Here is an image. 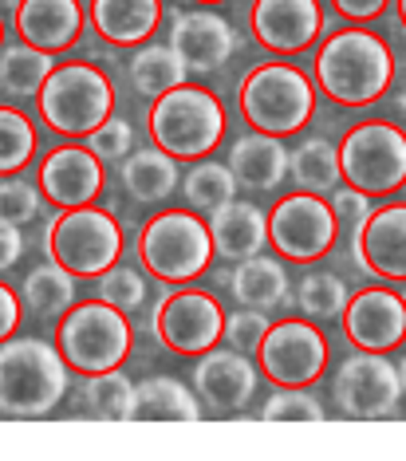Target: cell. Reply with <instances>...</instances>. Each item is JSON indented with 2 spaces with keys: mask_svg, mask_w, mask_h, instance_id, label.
I'll use <instances>...</instances> for the list:
<instances>
[{
  "mask_svg": "<svg viewBox=\"0 0 406 461\" xmlns=\"http://www.w3.org/2000/svg\"><path fill=\"white\" fill-rule=\"evenodd\" d=\"M311 83L336 107H371L394 83V51L367 24L336 28L320 40L311 59Z\"/></svg>",
  "mask_w": 406,
  "mask_h": 461,
  "instance_id": "cell-1",
  "label": "cell"
},
{
  "mask_svg": "<svg viewBox=\"0 0 406 461\" xmlns=\"http://www.w3.org/2000/svg\"><path fill=\"white\" fill-rule=\"evenodd\" d=\"M134 260L142 272L162 285H194L197 276L213 268V237L210 221L190 205H170L158 209L142 221L139 237H134Z\"/></svg>",
  "mask_w": 406,
  "mask_h": 461,
  "instance_id": "cell-2",
  "label": "cell"
},
{
  "mask_svg": "<svg viewBox=\"0 0 406 461\" xmlns=\"http://www.w3.org/2000/svg\"><path fill=\"white\" fill-rule=\"evenodd\" d=\"M71 366L56 343L36 335H8L0 343V414L48 418L64 402Z\"/></svg>",
  "mask_w": 406,
  "mask_h": 461,
  "instance_id": "cell-3",
  "label": "cell"
},
{
  "mask_svg": "<svg viewBox=\"0 0 406 461\" xmlns=\"http://www.w3.org/2000/svg\"><path fill=\"white\" fill-rule=\"evenodd\" d=\"M147 134L150 142L166 150L178 162H197L210 158L229 134V114L225 103L217 99L205 83H178L174 91L150 99L147 111Z\"/></svg>",
  "mask_w": 406,
  "mask_h": 461,
  "instance_id": "cell-4",
  "label": "cell"
},
{
  "mask_svg": "<svg viewBox=\"0 0 406 461\" xmlns=\"http://www.w3.org/2000/svg\"><path fill=\"white\" fill-rule=\"evenodd\" d=\"M237 111L245 127L293 139L316 119V83L304 68L288 59H265L248 68L237 83Z\"/></svg>",
  "mask_w": 406,
  "mask_h": 461,
  "instance_id": "cell-5",
  "label": "cell"
},
{
  "mask_svg": "<svg viewBox=\"0 0 406 461\" xmlns=\"http://www.w3.org/2000/svg\"><path fill=\"white\" fill-rule=\"evenodd\" d=\"M114 83L91 59H68L48 71L44 87L36 91V114L48 131L64 139H87L103 119L114 114Z\"/></svg>",
  "mask_w": 406,
  "mask_h": 461,
  "instance_id": "cell-6",
  "label": "cell"
},
{
  "mask_svg": "<svg viewBox=\"0 0 406 461\" xmlns=\"http://www.w3.org/2000/svg\"><path fill=\"white\" fill-rule=\"evenodd\" d=\"M56 348L68 359L71 371L83 379L99 371H114L131 359L134 351V328L127 312L107 303L103 296L76 300L56 323Z\"/></svg>",
  "mask_w": 406,
  "mask_h": 461,
  "instance_id": "cell-7",
  "label": "cell"
},
{
  "mask_svg": "<svg viewBox=\"0 0 406 461\" xmlns=\"http://www.w3.org/2000/svg\"><path fill=\"white\" fill-rule=\"evenodd\" d=\"M122 225L103 205L59 209L44 229V257L64 265L76 280H99L122 260Z\"/></svg>",
  "mask_w": 406,
  "mask_h": 461,
  "instance_id": "cell-8",
  "label": "cell"
},
{
  "mask_svg": "<svg viewBox=\"0 0 406 461\" xmlns=\"http://www.w3.org/2000/svg\"><path fill=\"white\" fill-rule=\"evenodd\" d=\"M343 182L367 197H391L406 185V131L391 119H359L339 139Z\"/></svg>",
  "mask_w": 406,
  "mask_h": 461,
  "instance_id": "cell-9",
  "label": "cell"
},
{
  "mask_svg": "<svg viewBox=\"0 0 406 461\" xmlns=\"http://www.w3.org/2000/svg\"><path fill=\"white\" fill-rule=\"evenodd\" d=\"M331 343L308 316H284L268 323L253 348V363L260 379L273 386H316L328 371Z\"/></svg>",
  "mask_w": 406,
  "mask_h": 461,
  "instance_id": "cell-10",
  "label": "cell"
},
{
  "mask_svg": "<svg viewBox=\"0 0 406 461\" xmlns=\"http://www.w3.org/2000/svg\"><path fill=\"white\" fill-rule=\"evenodd\" d=\"M150 331L162 351L182 355V359H197L210 348H217L225 335V308L213 292L174 285L162 292L150 312Z\"/></svg>",
  "mask_w": 406,
  "mask_h": 461,
  "instance_id": "cell-11",
  "label": "cell"
},
{
  "mask_svg": "<svg viewBox=\"0 0 406 461\" xmlns=\"http://www.w3.org/2000/svg\"><path fill=\"white\" fill-rule=\"evenodd\" d=\"M339 245V217L324 194H284L268 209V249L293 265H316Z\"/></svg>",
  "mask_w": 406,
  "mask_h": 461,
  "instance_id": "cell-12",
  "label": "cell"
},
{
  "mask_svg": "<svg viewBox=\"0 0 406 461\" xmlns=\"http://www.w3.org/2000/svg\"><path fill=\"white\" fill-rule=\"evenodd\" d=\"M331 402L343 418L356 422H383V418H399L402 406V383L399 363L387 359L383 351H356L339 363L336 379H331Z\"/></svg>",
  "mask_w": 406,
  "mask_h": 461,
  "instance_id": "cell-13",
  "label": "cell"
},
{
  "mask_svg": "<svg viewBox=\"0 0 406 461\" xmlns=\"http://www.w3.org/2000/svg\"><path fill=\"white\" fill-rule=\"evenodd\" d=\"M194 394L202 402V414L210 418H241L245 406L257 398L260 371L248 351L237 348H210L194 359Z\"/></svg>",
  "mask_w": 406,
  "mask_h": 461,
  "instance_id": "cell-14",
  "label": "cell"
},
{
  "mask_svg": "<svg viewBox=\"0 0 406 461\" xmlns=\"http://www.w3.org/2000/svg\"><path fill=\"white\" fill-rule=\"evenodd\" d=\"M166 44L182 56V64L190 76H213L221 71L229 59L241 48V32L225 13L205 5L194 8H178L170 13V32H166Z\"/></svg>",
  "mask_w": 406,
  "mask_h": 461,
  "instance_id": "cell-15",
  "label": "cell"
},
{
  "mask_svg": "<svg viewBox=\"0 0 406 461\" xmlns=\"http://www.w3.org/2000/svg\"><path fill=\"white\" fill-rule=\"evenodd\" d=\"M328 13L320 0H253L248 32L268 56H304L324 40Z\"/></svg>",
  "mask_w": 406,
  "mask_h": 461,
  "instance_id": "cell-16",
  "label": "cell"
},
{
  "mask_svg": "<svg viewBox=\"0 0 406 461\" xmlns=\"http://www.w3.org/2000/svg\"><path fill=\"white\" fill-rule=\"evenodd\" d=\"M351 260L383 285H406V202H383L351 225Z\"/></svg>",
  "mask_w": 406,
  "mask_h": 461,
  "instance_id": "cell-17",
  "label": "cell"
},
{
  "mask_svg": "<svg viewBox=\"0 0 406 461\" xmlns=\"http://www.w3.org/2000/svg\"><path fill=\"white\" fill-rule=\"evenodd\" d=\"M343 339L356 351H383L391 355L394 348L406 343V303L402 292L387 285L359 288L356 296H347V308L339 316Z\"/></svg>",
  "mask_w": 406,
  "mask_h": 461,
  "instance_id": "cell-18",
  "label": "cell"
},
{
  "mask_svg": "<svg viewBox=\"0 0 406 461\" xmlns=\"http://www.w3.org/2000/svg\"><path fill=\"white\" fill-rule=\"evenodd\" d=\"M40 194L56 209H76V205H95L107 185V162L91 150L87 142H64L48 150L40 162Z\"/></svg>",
  "mask_w": 406,
  "mask_h": 461,
  "instance_id": "cell-19",
  "label": "cell"
},
{
  "mask_svg": "<svg viewBox=\"0 0 406 461\" xmlns=\"http://www.w3.org/2000/svg\"><path fill=\"white\" fill-rule=\"evenodd\" d=\"M13 24L24 44L59 56L79 44L83 28H87V8L79 0H24L13 13Z\"/></svg>",
  "mask_w": 406,
  "mask_h": 461,
  "instance_id": "cell-20",
  "label": "cell"
},
{
  "mask_svg": "<svg viewBox=\"0 0 406 461\" xmlns=\"http://www.w3.org/2000/svg\"><path fill=\"white\" fill-rule=\"evenodd\" d=\"M229 170L248 194H276L288 182V146L276 134L248 127L229 142Z\"/></svg>",
  "mask_w": 406,
  "mask_h": 461,
  "instance_id": "cell-21",
  "label": "cell"
},
{
  "mask_svg": "<svg viewBox=\"0 0 406 461\" xmlns=\"http://www.w3.org/2000/svg\"><path fill=\"white\" fill-rule=\"evenodd\" d=\"M162 0H91L87 24L103 44L111 48H139L154 40L162 28Z\"/></svg>",
  "mask_w": 406,
  "mask_h": 461,
  "instance_id": "cell-22",
  "label": "cell"
},
{
  "mask_svg": "<svg viewBox=\"0 0 406 461\" xmlns=\"http://www.w3.org/2000/svg\"><path fill=\"white\" fill-rule=\"evenodd\" d=\"M225 288L241 308H257V312L284 308L293 300V276H288L284 257L276 253H257L237 260L225 272Z\"/></svg>",
  "mask_w": 406,
  "mask_h": 461,
  "instance_id": "cell-23",
  "label": "cell"
},
{
  "mask_svg": "<svg viewBox=\"0 0 406 461\" xmlns=\"http://www.w3.org/2000/svg\"><path fill=\"white\" fill-rule=\"evenodd\" d=\"M210 237H213V253L237 265L245 257L265 253L268 245V213L248 197H233L221 209H213L210 217Z\"/></svg>",
  "mask_w": 406,
  "mask_h": 461,
  "instance_id": "cell-24",
  "label": "cell"
},
{
  "mask_svg": "<svg viewBox=\"0 0 406 461\" xmlns=\"http://www.w3.org/2000/svg\"><path fill=\"white\" fill-rule=\"evenodd\" d=\"M119 182L127 190L131 202L139 205H166L174 197V190L182 185V162L170 158L158 146H142V150H131L119 166Z\"/></svg>",
  "mask_w": 406,
  "mask_h": 461,
  "instance_id": "cell-25",
  "label": "cell"
},
{
  "mask_svg": "<svg viewBox=\"0 0 406 461\" xmlns=\"http://www.w3.org/2000/svg\"><path fill=\"white\" fill-rule=\"evenodd\" d=\"M202 402L174 375H150L134 386V422H197Z\"/></svg>",
  "mask_w": 406,
  "mask_h": 461,
  "instance_id": "cell-26",
  "label": "cell"
},
{
  "mask_svg": "<svg viewBox=\"0 0 406 461\" xmlns=\"http://www.w3.org/2000/svg\"><path fill=\"white\" fill-rule=\"evenodd\" d=\"M288 177H293L296 190L328 197L343 182L339 142H331L328 134H308L296 146H288Z\"/></svg>",
  "mask_w": 406,
  "mask_h": 461,
  "instance_id": "cell-27",
  "label": "cell"
},
{
  "mask_svg": "<svg viewBox=\"0 0 406 461\" xmlns=\"http://www.w3.org/2000/svg\"><path fill=\"white\" fill-rule=\"evenodd\" d=\"M127 79H131V87L139 99H158L166 91L178 87V83L190 79V71H185L182 56L170 44H150L147 40V44H139L131 51Z\"/></svg>",
  "mask_w": 406,
  "mask_h": 461,
  "instance_id": "cell-28",
  "label": "cell"
},
{
  "mask_svg": "<svg viewBox=\"0 0 406 461\" xmlns=\"http://www.w3.org/2000/svg\"><path fill=\"white\" fill-rule=\"evenodd\" d=\"M79 296V280L71 276L64 265H56V260H44V265H36L32 272L24 276V285H20V300H24V308H32L36 316H64V312L76 303Z\"/></svg>",
  "mask_w": 406,
  "mask_h": 461,
  "instance_id": "cell-29",
  "label": "cell"
},
{
  "mask_svg": "<svg viewBox=\"0 0 406 461\" xmlns=\"http://www.w3.org/2000/svg\"><path fill=\"white\" fill-rule=\"evenodd\" d=\"M178 190L185 197V205L210 217L213 209H221L225 202H233L241 185H237V177H233V170H229V162L197 158V162H190V170L182 174Z\"/></svg>",
  "mask_w": 406,
  "mask_h": 461,
  "instance_id": "cell-30",
  "label": "cell"
},
{
  "mask_svg": "<svg viewBox=\"0 0 406 461\" xmlns=\"http://www.w3.org/2000/svg\"><path fill=\"white\" fill-rule=\"evenodd\" d=\"M51 68H56V56L44 48L24 44V40L0 48V83H5V91L16 99H36V91L44 87Z\"/></svg>",
  "mask_w": 406,
  "mask_h": 461,
  "instance_id": "cell-31",
  "label": "cell"
},
{
  "mask_svg": "<svg viewBox=\"0 0 406 461\" xmlns=\"http://www.w3.org/2000/svg\"><path fill=\"white\" fill-rule=\"evenodd\" d=\"M347 285H343V276L339 272H331V268H311L300 276V285H296V308H300V316H308V320H316V323H328V320H339L343 316V308H347Z\"/></svg>",
  "mask_w": 406,
  "mask_h": 461,
  "instance_id": "cell-32",
  "label": "cell"
},
{
  "mask_svg": "<svg viewBox=\"0 0 406 461\" xmlns=\"http://www.w3.org/2000/svg\"><path fill=\"white\" fill-rule=\"evenodd\" d=\"M83 402H87L91 418L127 422V418H134V383L119 371V366H114V371L87 375V383H83Z\"/></svg>",
  "mask_w": 406,
  "mask_h": 461,
  "instance_id": "cell-33",
  "label": "cell"
},
{
  "mask_svg": "<svg viewBox=\"0 0 406 461\" xmlns=\"http://www.w3.org/2000/svg\"><path fill=\"white\" fill-rule=\"evenodd\" d=\"M40 150V134L20 107H5L0 103V177L20 174Z\"/></svg>",
  "mask_w": 406,
  "mask_h": 461,
  "instance_id": "cell-34",
  "label": "cell"
},
{
  "mask_svg": "<svg viewBox=\"0 0 406 461\" xmlns=\"http://www.w3.org/2000/svg\"><path fill=\"white\" fill-rule=\"evenodd\" d=\"M260 418L265 422H324L328 411L311 386H276L273 394L260 402Z\"/></svg>",
  "mask_w": 406,
  "mask_h": 461,
  "instance_id": "cell-35",
  "label": "cell"
},
{
  "mask_svg": "<svg viewBox=\"0 0 406 461\" xmlns=\"http://www.w3.org/2000/svg\"><path fill=\"white\" fill-rule=\"evenodd\" d=\"M99 296L114 303V308H122L131 316V312H139L142 303H147V276H142V265H111L107 272L99 276Z\"/></svg>",
  "mask_w": 406,
  "mask_h": 461,
  "instance_id": "cell-36",
  "label": "cell"
},
{
  "mask_svg": "<svg viewBox=\"0 0 406 461\" xmlns=\"http://www.w3.org/2000/svg\"><path fill=\"white\" fill-rule=\"evenodd\" d=\"M40 209H44V194H40V185L24 182L20 174H8L5 182H0V213L8 217V221L16 225H28L40 217Z\"/></svg>",
  "mask_w": 406,
  "mask_h": 461,
  "instance_id": "cell-37",
  "label": "cell"
},
{
  "mask_svg": "<svg viewBox=\"0 0 406 461\" xmlns=\"http://www.w3.org/2000/svg\"><path fill=\"white\" fill-rule=\"evenodd\" d=\"M83 142H87L103 162H122L134 150V127L127 119H119V114H111V119H103Z\"/></svg>",
  "mask_w": 406,
  "mask_h": 461,
  "instance_id": "cell-38",
  "label": "cell"
},
{
  "mask_svg": "<svg viewBox=\"0 0 406 461\" xmlns=\"http://www.w3.org/2000/svg\"><path fill=\"white\" fill-rule=\"evenodd\" d=\"M265 328H268V312L241 308V303H237V312H225V335H221V339L229 343V348L253 355V348L260 343Z\"/></svg>",
  "mask_w": 406,
  "mask_h": 461,
  "instance_id": "cell-39",
  "label": "cell"
},
{
  "mask_svg": "<svg viewBox=\"0 0 406 461\" xmlns=\"http://www.w3.org/2000/svg\"><path fill=\"white\" fill-rule=\"evenodd\" d=\"M371 202H374V197H367L363 190H356V185H347V182H339L336 190H331V209H336L339 225H359L363 217L374 209Z\"/></svg>",
  "mask_w": 406,
  "mask_h": 461,
  "instance_id": "cell-40",
  "label": "cell"
},
{
  "mask_svg": "<svg viewBox=\"0 0 406 461\" xmlns=\"http://www.w3.org/2000/svg\"><path fill=\"white\" fill-rule=\"evenodd\" d=\"M331 8H336V16L351 20V24H371V20L387 16L391 0H331Z\"/></svg>",
  "mask_w": 406,
  "mask_h": 461,
  "instance_id": "cell-41",
  "label": "cell"
},
{
  "mask_svg": "<svg viewBox=\"0 0 406 461\" xmlns=\"http://www.w3.org/2000/svg\"><path fill=\"white\" fill-rule=\"evenodd\" d=\"M20 323H24V300L16 296V288H8L5 280H0V343H5L8 335H16Z\"/></svg>",
  "mask_w": 406,
  "mask_h": 461,
  "instance_id": "cell-42",
  "label": "cell"
},
{
  "mask_svg": "<svg viewBox=\"0 0 406 461\" xmlns=\"http://www.w3.org/2000/svg\"><path fill=\"white\" fill-rule=\"evenodd\" d=\"M20 257H24V233H20L16 221H8V217L0 213V272H8Z\"/></svg>",
  "mask_w": 406,
  "mask_h": 461,
  "instance_id": "cell-43",
  "label": "cell"
},
{
  "mask_svg": "<svg viewBox=\"0 0 406 461\" xmlns=\"http://www.w3.org/2000/svg\"><path fill=\"white\" fill-rule=\"evenodd\" d=\"M394 13H399V24H402V32H406V0H394Z\"/></svg>",
  "mask_w": 406,
  "mask_h": 461,
  "instance_id": "cell-44",
  "label": "cell"
},
{
  "mask_svg": "<svg viewBox=\"0 0 406 461\" xmlns=\"http://www.w3.org/2000/svg\"><path fill=\"white\" fill-rule=\"evenodd\" d=\"M20 5H24V0H0V13H16Z\"/></svg>",
  "mask_w": 406,
  "mask_h": 461,
  "instance_id": "cell-45",
  "label": "cell"
},
{
  "mask_svg": "<svg viewBox=\"0 0 406 461\" xmlns=\"http://www.w3.org/2000/svg\"><path fill=\"white\" fill-rule=\"evenodd\" d=\"M399 383H402V398H406V355L399 359Z\"/></svg>",
  "mask_w": 406,
  "mask_h": 461,
  "instance_id": "cell-46",
  "label": "cell"
},
{
  "mask_svg": "<svg viewBox=\"0 0 406 461\" xmlns=\"http://www.w3.org/2000/svg\"><path fill=\"white\" fill-rule=\"evenodd\" d=\"M190 5H205V8H217V5H225V0H190Z\"/></svg>",
  "mask_w": 406,
  "mask_h": 461,
  "instance_id": "cell-47",
  "label": "cell"
},
{
  "mask_svg": "<svg viewBox=\"0 0 406 461\" xmlns=\"http://www.w3.org/2000/svg\"><path fill=\"white\" fill-rule=\"evenodd\" d=\"M399 107H402V114H406V83H402V91H399Z\"/></svg>",
  "mask_w": 406,
  "mask_h": 461,
  "instance_id": "cell-48",
  "label": "cell"
},
{
  "mask_svg": "<svg viewBox=\"0 0 406 461\" xmlns=\"http://www.w3.org/2000/svg\"><path fill=\"white\" fill-rule=\"evenodd\" d=\"M0 48H5V20H0Z\"/></svg>",
  "mask_w": 406,
  "mask_h": 461,
  "instance_id": "cell-49",
  "label": "cell"
},
{
  "mask_svg": "<svg viewBox=\"0 0 406 461\" xmlns=\"http://www.w3.org/2000/svg\"><path fill=\"white\" fill-rule=\"evenodd\" d=\"M402 303H406V285H402Z\"/></svg>",
  "mask_w": 406,
  "mask_h": 461,
  "instance_id": "cell-50",
  "label": "cell"
},
{
  "mask_svg": "<svg viewBox=\"0 0 406 461\" xmlns=\"http://www.w3.org/2000/svg\"><path fill=\"white\" fill-rule=\"evenodd\" d=\"M0 95H5V83H0Z\"/></svg>",
  "mask_w": 406,
  "mask_h": 461,
  "instance_id": "cell-51",
  "label": "cell"
}]
</instances>
